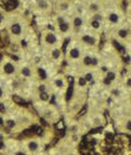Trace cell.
<instances>
[{
	"mask_svg": "<svg viewBox=\"0 0 131 155\" xmlns=\"http://www.w3.org/2000/svg\"><path fill=\"white\" fill-rule=\"evenodd\" d=\"M116 127L120 132L131 134V114L119 117L116 120Z\"/></svg>",
	"mask_w": 131,
	"mask_h": 155,
	"instance_id": "obj_1",
	"label": "cell"
},
{
	"mask_svg": "<svg viewBox=\"0 0 131 155\" xmlns=\"http://www.w3.org/2000/svg\"><path fill=\"white\" fill-rule=\"evenodd\" d=\"M24 149L30 154H36L42 149V143L37 139H28L24 142Z\"/></svg>",
	"mask_w": 131,
	"mask_h": 155,
	"instance_id": "obj_2",
	"label": "cell"
},
{
	"mask_svg": "<svg viewBox=\"0 0 131 155\" xmlns=\"http://www.w3.org/2000/svg\"><path fill=\"white\" fill-rule=\"evenodd\" d=\"M116 35H117V39L121 41V42H126L131 38V28L129 25L127 26H119L116 30Z\"/></svg>",
	"mask_w": 131,
	"mask_h": 155,
	"instance_id": "obj_3",
	"label": "cell"
},
{
	"mask_svg": "<svg viewBox=\"0 0 131 155\" xmlns=\"http://www.w3.org/2000/svg\"><path fill=\"white\" fill-rule=\"evenodd\" d=\"M42 116L49 122H54L56 119H58V114L53 107H45L42 110Z\"/></svg>",
	"mask_w": 131,
	"mask_h": 155,
	"instance_id": "obj_4",
	"label": "cell"
},
{
	"mask_svg": "<svg viewBox=\"0 0 131 155\" xmlns=\"http://www.w3.org/2000/svg\"><path fill=\"white\" fill-rule=\"evenodd\" d=\"M2 71L7 75L14 74L17 71V67L14 66V64H12L11 61H6L2 64Z\"/></svg>",
	"mask_w": 131,
	"mask_h": 155,
	"instance_id": "obj_5",
	"label": "cell"
},
{
	"mask_svg": "<svg viewBox=\"0 0 131 155\" xmlns=\"http://www.w3.org/2000/svg\"><path fill=\"white\" fill-rule=\"evenodd\" d=\"M106 19H107V21L113 25H118L121 22V17H120V14L118 13V12H114V11L109 12V13L107 14Z\"/></svg>",
	"mask_w": 131,
	"mask_h": 155,
	"instance_id": "obj_6",
	"label": "cell"
},
{
	"mask_svg": "<svg viewBox=\"0 0 131 155\" xmlns=\"http://www.w3.org/2000/svg\"><path fill=\"white\" fill-rule=\"evenodd\" d=\"M44 42L48 46H54V45L57 44V36L55 35L54 32L48 31L47 33L44 35Z\"/></svg>",
	"mask_w": 131,
	"mask_h": 155,
	"instance_id": "obj_7",
	"label": "cell"
},
{
	"mask_svg": "<svg viewBox=\"0 0 131 155\" xmlns=\"http://www.w3.org/2000/svg\"><path fill=\"white\" fill-rule=\"evenodd\" d=\"M57 21H58L59 31H60L61 33H67L70 28V23L67 22V21H66L62 17H59L58 19H57Z\"/></svg>",
	"mask_w": 131,
	"mask_h": 155,
	"instance_id": "obj_8",
	"label": "cell"
},
{
	"mask_svg": "<svg viewBox=\"0 0 131 155\" xmlns=\"http://www.w3.org/2000/svg\"><path fill=\"white\" fill-rule=\"evenodd\" d=\"M10 32L13 36H20L22 34V25L21 23L19 22H15V23H12L11 26H10Z\"/></svg>",
	"mask_w": 131,
	"mask_h": 155,
	"instance_id": "obj_9",
	"label": "cell"
},
{
	"mask_svg": "<svg viewBox=\"0 0 131 155\" xmlns=\"http://www.w3.org/2000/svg\"><path fill=\"white\" fill-rule=\"evenodd\" d=\"M82 42L89 46H96L97 44V38L93 35H83L82 36Z\"/></svg>",
	"mask_w": 131,
	"mask_h": 155,
	"instance_id": "obj_10",
	"label": "cell"
},
{
	"mask_svg": "<svg viewBox=\"0 0 131 155\" xmlns=\"http://www.w3.org/2000/svg\"><path fill=\"white\" fill-rule=\"evenodd\" d=\"M87 9H89V11L91 12L93 15V14L100 13V9H102V7H100V5L97 2V1H92V2L89 3Z\"/></svg>",
	"mask_w": 131,
	"mask_h": 155,
	"instance_id": "obj_11",
	"label": "cell"
},
{
	"mask_svg": "<svg viewBox=\"0 0 131 155\" xmlns=\"http://www.w3.org/2000/svg\"><path fill=\"white\" fill-rule=\"evenodd\" d=\"M3 125L6 126V128L9 129V130H14V129H17L18 128V122L14 119H12V118H6V119H5V122H3Z\"/></svg>",
	"mask_w": 131,
	"mask_h": 155,
	"instance_id": "obj_12",
	"label": "cell"
},
{
	"mask_svg": "<svg viewBox=\"0 0 131 155\" xmlns=\"http://www.w3.org/2000/svg\"><path fill=\"white\" fill-rule=\"evenodd\" d=\"M69 57L72 59V60H77V59H79L81 57V51L77 47L71 48V49L69 50Z\"/></svg>",
	"mask_w": 131,
	"mask_h": 155,
	"instance_id": "obj_13",
	"label": "cell"
},
{
	"mask_svg": "<svg viewBox=\"0 0 131 155\" xmlns=\"http://www.w3.org/2000/svg\"><path fill=\"white\" fill-rule=\"evenodd\" d=\"M83 24H84V20L81 17H74L72 19V26L74 28H77V30L81 28L83 26Z\"/></svg>",
	"mask_w": 131,
	"mask_h": 155,
	"instance_id": "obj_14",
	"label": "cell"
},
{
	"mask_svg": "<svg viewBox=\"0 0 131 155\" xmlns=\"http://www.w3.org/2000/svg\"><path fill=\"white\" fill-rule=\"evenodd\" d=\"M80 129H81L80 124H78V122H73V124H71V125L69 126L68 131H69L70 134H74V133H79Z\"/></svg>",
	"mask_w": 131,
	"mask_h": 155,
	"instance_id": "obj_15",
	"label": "cell"
},
{
	"mask_svg": "<svg viewBox=\"0 0 131 155\" xmlns=\"http://www.w3.org/2000/svg\"><path fill=\"white\" fill-rule=\"evenodd\" d=\"M90 26L95 31H98L100 28H102V21H97V20L91 19L90 21Z\"/></svg>",
	"mask_w": 131,
	"mask_h": 155,
	"instance_id": "obj_16",
	"label": "cell"
},
{
	"mask_svg": "<svg viewBox=\"0 0 131 155\" xmlns=\"http://www.w3.org/2000/svg\"><path fill=\"white\" fill-rule=\"evenodd\" d=\"M50 55H51V58H53L54 60H58V59L61 57V50L59 49V48H54V49H51V51H50Z\"/></svg>",
	"mask_w": 131,
	"mask_h": 155,
	"instance_id": "obj_17",
	"label": "cell"
},
{
	"mask_svg": "<svg viewBox=\"0 0 131 155\" xmlns=\"http://www.w3.org/2000/svg\"><path fill=\"white\" fill-rule=\"evenodd\" d=\"M69 7H70V3L68 0H62V1H60L58 3V9L60 11H66V10L69 9Z\"/></svg>",
	"mask_w": 131,
	"mask_h": 155,
	"instance_id": "obj_18",
	"label": "cell"
},
{
	"mask_svg": "<svg viewBox=\"0 0 131 155\" xmlns=\"http://www.w3.org/2000/svg\"><path fill=\"white\" fill-rule=\"evenodd\" d=\"M21 75L24 78H30L32 75V70L28 67H23L21 69Z\"/></svg>",
	"mask_w": 131,
	"mask_h": 155,
	"instance_id": "obj_19",
	"label": "cell"
},
{
	"mask_svg": "<svg viewBox=\"0 0 131 155\" xmlns=\"http://www.w3.org/2000/svg\"><path fill=\"white\" fill-rule=\"evenodd\" d=\"M55 85H56L58 89H64V87H66V85H64V79H61V78H57L56 80H55Z\"/></svg>",
	"mask_w": 131,
	"mask_h": 155,
	"instance_id": "obj_20",
	"label": "cell"
},
{
	"mask_svg": "<svg viewBox=\"0 0 131 155\" xmlns=\"http://www.w3.org/2000/svg\"><path fill=\"white\" fill-rule=\"evenodd\" d=\"M37 5H38V8L42 10H46L48 8V2L46 0H37Z\"/></svg>",
	"mask_w": 131,
	"mask_h": 155,
	"instance_id": "obj_21",
	"label": "cell"
},
{
	"mask_svg": "<svg viewBox=\"0 0 131 155\" xmlns=\"http://www.w3.org/2000/svg\"><path fill=\"white\" fill-rule=\"evenodd\" d=\"M38 97H39V101H42V102H47L49 100V94L46 92H42V93H39L38 94Z\"/></svg>",
	"mask_w": 131,
	"mask_h": 155,
	"instance_id": "obj_22",
	"label": "cell"
},
{
	"mask_svg": "<svg viewBox=\"0 0 131 155\" xmlns=\"http://www.w3.org/2000/svg\"><path fill=\"white\" fill-rule=\"evenodd\" d=\"M37 72H38V75H39V78H41L42 80H45V79L47 78V74H46V72H45V70L42 69V68H38Z\"/></svg>",
	"mask_w": 131,
	"mask_h": 155,
	"instance_id": "obj_23",
	"label": "cell"
},
{
	"mask_svg": "<svg viewBox=\"0 0 131 155\" xmlns=\"http://www.w3.org/2000/svg\"><path fill=\"white\" fill-rule=\"evenodd\" d=\"M125 86L127 87V89L131 90V75L130 77H127L125 79Z\"/></svg>",
	"mask_w": 131,
	"mask_h": 155,
	"instance_id": "obj_24",
	"label": "cell"
},
{
	"mask_svg": "<svg viewBox=\"0 0 131 155\" xmlns=\"http://www.w3.org/2000/svg\"><path fill=\"white\" fill-rule=\"evenodd\" d=\"M115 78H116V74H115L114 72H112V71H108V72H107L106 79H108L109 81H113V80H115Z\"/></svg>",
	"mask_w": 131,
	"mask_h": 155,
	"instance_id": "obj_25",
	"label": "cell"
},
{
	"mask_svg": "<svg viewBox=\"0 0 131 155\" xmlns=\"http://www.w3.org/2000/svg\"><path fill=\"white\" fill-rule=\"evenodd\" d=\"M92 79H93L92 73H87V74H85V77H84V80L87 81V82H89V81H91Z\"/></svg>",
	"mask_w": 131,
	"mask_h": 155,
	"instance_id": "obj_26",
	"label": "cell"
},
{
	"mask_svg": "<svg viewBox=\"0 0 131 155\" xmlns=\"http://www.w3.org/2000/svg\"><path fill=\"white\" fill-rule=\"evenodd\" d=\"M46 91H47V89H46V85L42 84V85L38 86V92H39V93H42V92H46Z\"/></svg>",
	"mask_w": 131,
	"mask_h": 155,
	"instance_id": "obj_27",
	"label": "cell"
},
{
	"mask_svg": "<svg viewBox=\"0 0 131 155\" xmlns=\"http://www.w3.org/2000/svg\"><path fill=\"white\" fill-rule=\"evenodd\" d=\"M127 13H128V18H129V20H130V22H131V6H129L128 9H127Z\"/></svg>",
	"mask_w": 131,
	"mask_h": 155,
	"instance_id": "obj_28",
	"label": "cell"
},
{
	"mask_svg": "<svg viewBox=\"0 0 131 155\" xmlns=\"http://www.w3.org/2000/svg\"><path fill=\"white\" fill-rule=\"evenodd\" d=\"M3 95H5V92H3V89H2V87L0 86V100H1V98L3 97Z\"/></svg>",
	"mask_w": 131,
	"mask_h": 155,
	"instance_id": "obj_29",
	"label": "cell"
},
{
	"mask_svg": "<svg viewBox=\"0 0 131 155\" xmlns=\"http://www.w3.org/2000/svg\"><path fill=\"white\" fill-rule=\"evenodd\" d=\"M3 20H5V17H3V14L2 13H0V24L3 22Z\"/></svg>",
	"mask_w": 131,
	"mask_h": 155,
	"instance_id": "obj_30",
	"label": "cell"
},
{
	"mask_svg": "<svg viewBox=\"0 0 131 155\" xmlns=\"http://www.w3.org/2000/svg\"><path fill=\"white\" fill-rule=\"evenodd\" d=\"M0 155H9L8 153H6V152H2V151H0Z\"/></svg>",
	"mask_w": 131,
	"mask_h": 155,
	"instance_id": "obj_31",
	"label": "cell"
},
{
	"mask_svg": "<svg viewBox=\"0 0 131 155\" xmlns=\"http://www.w3.org/2000/svg\"><path fill=\"white\" fill-rule=\"evenodd\" d=\"M103 1H107V0H103Z\"/></svg>",
	"mask_w": 131,
	"mask_h": 155,
	"instance_id": "obj_32",
	"label": "cell"
}]
</instances>
